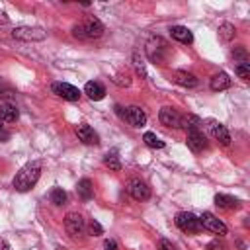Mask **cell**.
Listing matches in <instances>:
<instances>
[{
	"label": "cell",
	"instance_id": "obj_26",
	"mask_svg": "<svg viewBox=\"0 0 250 250\" xmlns=\"http://www.w3.org/2000/svg\"><path fill=\"white\" fill-rule=\"evenodd\" d=\"M234 72H236L242 80H248V78H250V64H248V62H240V64L234 66Z\"/></svg>",
	"mask_w": 250,
	"mask_h": 250
},
{
	"label": "cell",
	"instance_id": "obj_22",
	"mask_svg": "<svg viewBox=\"0 0 250 250\" xmlns=\"http://www.w3.org/2000/svg\"><path fill=\"white\" fill-rule=\"evenodd\" d=\"M234 33H236V29H234L232 23L225 21V23L219 25V37H221L223 41H230V39H234Z\"/></svg>",
	"mask_w": 250,
	"mask_h": 250
},
{
	"label": "cell",
	"instance_id": "obj_19",
	"mask_svg": "<svg viewBox=\"0 0 250 250\" xmlns=\"http://www.w3.org/2000/svg\"><path fill=\"white\" fill-rule=\"evenodd\" d=\"M230 84H232V82H230V78H229L227 72H219V74H215V76L211 78V90H213V92L227 90Z\"/></svg>",
	"mask_w": 250,
	"mask_h": 250
},
{
	"label": "cell",
	"instance_id": "obj_14",
	"mask_svg": "<svg viewBox=\"0 0 250 250\" xmlns=\"http://www.w3.org/2000/svg\"><path fill=\"white\" fill-rule=\"evenodd\" d=\"M76 135H78V139H80L84 145H98V143H100L98 133H96L88 123H78V125H76Z\"/></svg>",
	"mask_w": 250,
	"mask_h": 250
},
{
	"label": "cell",
	"instance_id": "obj_16",
	"mask_svg": "<svg viewBox=\"0 0 250 250\" xmlns=\"http://www.w3.org/2000/svg\"><path fill=\"white\" fill-rule=\"evenodd\" d=\"M170 35H172L176 41L186 43V45H189V43L193 41L191 31H189L188 27H184V25H174V27H170Z\"/></svg>",
	"mask_w": 250,
	"mask_h": 250
},
{
	"label": "cell",
	"instance_id": "obj_12",
	"mask_svg": "<svg viewBox=\"0 0 250 250\" xmlns=\"http://www.w3.org/2000/svg\"><path fill=\"white\" fill-rule=\"evenodd\" d=\"M186 143H188V146H189L193 152H201V150L207 146V139H205V135H203L201 129H188Z\"/></svg>",
	"mask_w": 250,
	"mask_h": 250
},
{
	"label": "cell",
	"instance_id": "obj_8",
	"mask_svg": "<svg viewBox=\"0 0 250 250\" xmlns=\"http://www.w3.org/2000/svg\"><path fill=\"white\" fill-rule=\"evenodd\" d=\"M51 90H53V94H57L59 98L68 100V102H76V100L80 98V90L74 88V86L68 84V82H53Z\"/></svg>",
	"mask_w": 250,
	"mask_h": 250
},
{
	"label": "cell",
	"instance_id": "obj_4",
	"mask_svg": "<svg viewBox=\"0 0 250 250\" xmlns=\"http://www.w3.org/2000/svg\"><path fill=\"white\" fill-rule=\"evenodd\" d=\"M117 113L133 127H143L146 123V113L139 107V105H129L125 107V111H121V107H117Z\"/></svg>",
	"mask_w": 250,
	"mask_h": 250
},
{
	"label": "cell",
	"instance_id": "obj_18",
	"mask_svg": "<svg viewBox=\"0 0 250 250\" xmlns=\"http://www.w3.org/2000/svg\"><path fill=\"white\" fill-rule=\"evenodd\" d=\"M18 117H20V111L14 104H2L0 105V119L4 123H14Z\"/></svg>",
	"mask_w": 250,
	"mask_h": 250
},
{
	"label": "cell",
	"instance_id": "obj_27",
	"mask_svg": "<svg viewBox=\"0 0 250 250\" xmlns=\"http://www.w3.org/2000/svg\"><path fill=\"white\" fill-rule=\"evenodd\" d=\"M232 57H234V59H240L242 62L248 61V53H246L244 47H234V49H232Z\"/></svg>",
	"mask_w": 250,
	"mask_h": 250
},
{
	"label": "cell",
	"instance_id": "obj_13",
	"mask_svg": "<svg viewBox=\"0 0 250 250\" xmlns=\"http://www.w3.org/2000/svg\"><path fill=\"white\" fill-rule=\"evenodd\" d=\"M158 117H160V123L166 127H184V117L172 107H162Z\"/></svg>",
	"mask_w": 250,
	"mask_h": 250
},
{
	"label": "cell",
	"instance_id": "obj_25",
	"mask_svg": "<svg viewBox=\"0 0 250 250\" xmlns=\"http://www.w3.org/2000/svg\"><path fill=\"white\" fill-rule=\"evenodd\" d=\"M49 199H51V203H55V205H62V203L66 201V191H64L62 188H53V189L49 191Z\"/></svg>",
	"mask_w": 250,
	"mask_h": 250
},
{
	"label": "cell",
	"instance_id": "obj_28",
	"mask_svg": "<svg viewBox=\"0 0 250 250\" xmlns=\"http://www.w3.org/2000/svg\"><path fill=\"white\" fill-rule=\"evenodd\" d=\"M88 232H90V234H94V236H98V234H102V232H104V229H102V225H100L98 221H94V219H92V221H90V225H88Z\"/></svg>",
	"mask_w": 250,
	"mask_h": 250
},
{
	"label": "cell",
	"instance_id": "obj_23",
	"mask_svg": "<svg viewBox=\"0 0 250 250\" xmlns=\"http://www.w3.org/2000/svg\"><path fill=\"white\" fill-rule=\"evenodd\" d=\"M143 141H145V145L146 146H150V148H164V141H160L154 133H150V131H146L145 135H143Z\"/></svg>",
	"mask_w": 250,
	"mask_h": 250
},
{
	"label": "cell",
	"instance_id": "obj_21",
	"mask_svg": "<svg viewBox=\"0 0 250 250\" xmlns=\"http://www.w3.org/2000/svg\"><path fill=\"white\" fill-rule=\"evenodd\" d=\"M76 191H78V195H80L84 201L92 199V195H94V188H92V182H90L88 178H82V180L78 182V186H76Z\"/></svg>",
	"mask_w": 250,
	"mask_h": 250
},
{
	"label": "cell",
	"instance_id": "obj_1",
	"mask_svg": "<svg viewBox=\"0 0 250 250\" xmlns=\"http://www.w3.org/2000/svg\"><path fill=\"white\" fill-rule=\"evenodd\" d=\"M39 176H41V162L39 160H31V162H27L25 166L20 168V172L16 174L12 186L18 191H27L37 184Z\"/></svg>",
	"mask_w": 250,
	"mask_h": 250
},
{
	"label": "cell",
	"instance_id": "obj_17",
	"mask_svg": "<svg viewBox=\"0 0 250 250\" xmlns=\"http://www.w3.org/2000/svg\"><path fill=\"white\" fill-rule=\"evenodd\" d=\"M174 82L180 84V86H184V88H195L197 86V78L191 72H186V70L174 72Z\"/></svg>",
	"mask_w": 250,
	"mask_h": 250
},
{
	"label": "cell",
	"instance_id": "obj_15",
	"mask_svg": "<svg viewBox=\"0 0 250 250\" xmlns=\"http://www.w3.org/2000/svg\"><path fill=\"white\" fill-rule=\"evenodd\" d=\"M84 94L90 98V100H102L104 96H105V88L100 84V82H96V80H90V82H86V86H84Z\"/></svg>",
	"mask_w": 250,
	"mask_h": 250
},
{
	"label": "cell",
	"instance_id": "obj_35",
	"mask_svg": "<svg viewBox=\"0 0 250 250\" xmlns=\"http://www.w3.org/2000/svg\"><path fill=\"white\" fill-rule=\"evenodd\" d=\"M8 21V18H6V14L4 12H0V23H6Z\"/></svg>",
	"mask_w": 250,
	"mask_h": 250
},
{
	"label": "cell",
	"instance_id": "obj_30",
	"mask_svg": "<svg viewBox=\"0 0 250 250\" xmlns=\"http://www.w3.org/2000/svg\"><path fill=\"white\" fill-rule=\"evenodd\" d=\"M133 61H135V68H137V72H139L141 76H145V74H146V72H145V64L139 61V57H137V55L133 57Z\"/></svg>",
	"mask_w": 250,
	"mask_h": 250
},
{
	"label": "cell",
	"instance_id": "obj_32",
	"mask_svg": "<svg viewBox=\"0 0 250 250\" xmlns=\"http://www.w3.org/2000/svg\"><path fill=\"white\" fill-rule=\"evenodd\" d=\"M158 250H174V246H172V242H170V240L162 238V240H160V246H158Z\"/></svg>",
	"mask_w": 250,
	"mask_h": 250
},
{
	"label": "cell",
	"instance_id": "obj_7",
	"mask_svg": "<svg viewBox=\"0 0 250 250\" xmlns=\"http://www.w3.org/2000/svg\"><path fill=\"white\" fill-rule=\"evenodd\" d=\"M12 35L16 39H21V41H43L47 37V33L41 27H25V25L16 27L12 31Z\"/></svg>",
	"mask_w": 250,
	"mask_h": 250
},
{
	"label": "cell",
	"instance_id": "obj_31",
	"mask_svg": "<svg viewBox=\"0 0 250 250\" xmlns=\"http://www.w3.org/2000/svg\"><path fill=\"white\" fill-rule=\"evenodd\" d=\"M104 248H105V250H117V242H115L113 238H107V240L104 242Z\"/></svg>",
	"mask_w": 250,
	"mask_h": 250
},
{
	"label": "cell",
	"instance_id": "obj_11",
	"mask_svg": "<svg viewBox=\"0 0 250 250\" xmlns=\"http://www.w3.org/2000/svg\"><path fill=\"white\" fill-rule=\"evenodd\" d=\"M207 129H209L211 137L217 139L221 145L227 146V145L230 143V133L227 131V127H225L223 123H219V121H215V119H209V121H207Z\"/></svg>",
	"mask_w": 250,
	"mask_h": 250
},
{
	"label": "cell",
	"instance_id": "obj_20",
	"mask_svg": "<svg viewBox=\"0 0 250 250\" xmlns=\"http://www.w3.org/2000/svg\"><path fill=\"white\" fill-rule=\"evenodd\" d=\"M215 205L221 207V209H236V207H238V199H234L232 195L217 193V195H215Z\"/></svg>",
	"mask_w": 250,
	"mask_h": 250
},
{
	"label": "cell",
	"instance_id": "obj_33",
	"mask_svg": "<svg viewBox=\"0 0 250 250\" xmlns=\"http://www.w3.org/2000/svg\"><path fill=\"white\" fill-rule=\"evenodd\" d=\"M0 137H2V139H8V133L4 131V121H2V119H0Z\"/></svg>",
	"mask_w": 250,
	"mask_h": 250
},
{
	"label": "cell",
	"instance_id": "obj_5",
	"mask_svg": "<svg viewBox=\"0 0 250 250\" xmlns=\"http://www.w3.org/2000/svg\"><path fill=\"white\" fill-rule=\"evenodd\" d=\"M199 223H201V229H207V230H211V232H215L219 236H225L227 234V225L221 219H217L213 213H209V211H205L199 217Z\"/></svg>",
	"mask_w": 250,
	"mask_h": 250
},
{
	"label": "cell",
	"instance_id": "obj_34",
	"mask_svg": "<svg viewBox=\"0 0 250 250\" xmlns=\"http://www.w3.org/2000/svg\"><path fill=\"white\" fill-rule=\"evenodd\" d=\"M0 250H10V244L4 238H0Z\"/></svg>",
	"mask_w": 250,
	"mask_h": 250
},
{
	"label": "cell",
	"instance_id": "obj_6",
	"mask_svg": "<svg viewBox=\"0 0 250 250\" xmlns=\"http://www.w3.org/2000/svg\"><path fill=\"white\" fill-rule=\"evenodd\" d=\"M64 230L70 234V236H80L84 230H86V223H84V219H82V215L80 213H68L66 217H64Z\"/></svg>",
	"mask_w": 250,
	"mask_h": 250
},
{
	"label": "cell",
	"instance_id": "obj_9",
	"mask_svg": "<svg viewBox=\"0 0 250 250\" xmlns=\"http://www.w3.org/2000/svg\"><path fill=\"white\" fill-rule=\"evenodd\" d=\"M127 191H129L131 197L137 199V201H146V199L150 197V189H148V186H146L143 180H139V178L129 180V184H127Z\"/></svg>",
	"mask_w": 250,
	"mask_h": 250
},
{
	"label": "cell",
	"instance_id": "obj_24",
	"mask_svg": "<svg viewBox=\"0 0 250 250\" xmlns=\"http://www.w3.org/2000/svg\"><path fill=\"white\" fill-rule=\"evenodd\" d=\"M104 164H105L109 170H121V162H119V156H117L115 150H111V152H107V154L104 156Z\"/></svg>",
	"mask_w": 250,
	"mask_h": 250
},
{
	"label": "cell",
	"instance_id": "obj_2",
	"mask_svg": "<svg viewBox=\"0 0 250 250\" xmlns=\"http://www.w3.org/2000/svg\"><path fill=\"white\" fill-rule=\"evenodd\" d=\"M168 53H170V49H168L166 41L160 39V37H152V39L146 43V55H148V59H150L152 62H156V64H164V62L168 61Z\"/></svg>",
	"mask_w": 250,
	"mask_h": 250
},
{
	"label": "cell",
	"instance_id": "obj_3",
	"mask_svg": "<svg viewBox=\"0 0 250 250\" xmlns=\"http://www.w3.org/2000/svg\"><path fill=\"white\" fill-rule=\"evenodd\" d=\"M176 227L188 234H197L201 230V223H199V217H195L193 213L189 211H182L176 215Z\"/></svg>",
	"mask_w": 250,
	"mask_h": 250
},
{
	"label": "cell",
	"instance_id": "obj_29",
	"mask_svg": "<svg viewBox=\"0 0 250 250\" xmlns=\"http://www.w3.org/2000/svg\"><path fill=\"white\" fill-rule=\"evenodd\" d=\"M207 250H227V244H225L223 240L215 238V240H211V242L207 244Z\"/></svg>",
	"mask_w": 250,
	"mask_h": 250
},
{
	"label": "cell",
	"instance_id": "obj_10",
	"mask_svg": "<svg viewBox=\"0 0 250 250\" xmlns=\"http://www.w3.org/2000/svg\"><path fill=\"white\" fill-rule=\"evenodd\" d=\"M82 25V33H84V39H96V37H102L104 35V25L98 18H88Z\"/></svg>",
	"mask_w": 250,
	"mask_h": 250
}]
</instances>
